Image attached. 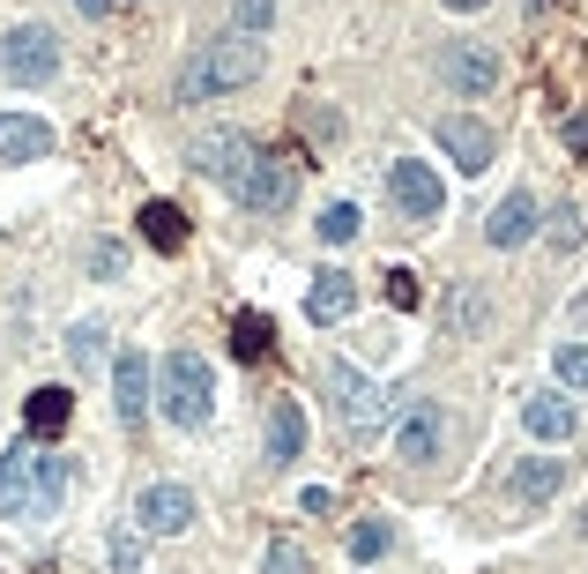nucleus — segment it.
I'll return each instance as SVG.
<instances>
[{
	"label": "nucleus",
	"mask_w": 588,
	"mask_h": 574,
	"mask_svg": "<svg viewBox=\"0 0 588 574\" xmlns=\"http://www.w3.org/2000/svg\"><path fill=\"white\" fill-rule=\"evenodd\" d=\"M60 499H68V455L60 448L16 441L0 455V515L8 523H46V515H60Z\"/></svg>",
	"instance_id": "1"
},
{
	"label": "nucleus",
	"mask_w": 588,
	"mask_h": 574,
	"mask_svg": "<svg viewBox=\"0 0 588 574\" xmlns=\"http://www.w3.org/2000/svg\"><path fill=\"white\" fill-rule=\"evenodd\" d=\"M261 76V38H209V46H195L187 60H179L172 76V105L179 112H195V105L209 98H231V90H246V82Z\"/></svg>",
	"instance_id": "2"
},
{
	"label": "nucleus",
	"mask_w": 588,
	"mask_h": 574,
	"mask_svg": "<svg viewBox=\"0 0 588 574\" xmlns=\"http://www.w3.org/2000/svg\"><path fill=\"white\" fill-rule=\"evenodd\" d=\"M298 150H253L246 157V172L231 179V201H239L246 217H283L306 187V165H291Z\"/></svg>",
	"instance_id": "3"
},
{
	"label": "nucleus",
	"mask_w": 588,
	"mask_h": 574,
	"mask_svg": "<svg viewBox=\"0 0 588 574\" xmlns=\"http://www.w3.org/2000/svg\"><path fill=\"white\" fill-rule=\"evenodd\" d=\"M157 403L172 410V425H209V410H217L209 358H201V350H172V358L157 366Z\"/></svg>",
	"instance_id": "4"
},
{
	"label": "nucleus",
	"mask_w": 588,
	"mask_h": 574,
	"mask_svg": "<svg viewBox=\"0 0 588 574\" xmlns=\"http://www.w3.org/2000/svg\"><path fill=\"white\" fill-rule=\"evenodd\" d=\"M328 403H336L343 441H372V433H380V418H388V396H380V388H372L350 358H336V366H328Z\"/></svg>",
	"instance_id": "5"
},
{
	"label": "nucleus",
	"mask_w": 588,
	"mask_h": 574,
	"mask_svg": "<svg viewBox=\"0 0 588 574\" xmlns=\"http://www.w3.org/2000/svg\"><path fill=\"white\" fill-rule=\"evenodd\" d=\"M0 76L23 82V90H46V82L60 76V38H52L46 23H16L0 38Z\"/></svg>",
	"instance_id": "6"
},
{
	"label": "nucleus",
	"mask_w": 588,
	"mask_h": 574,
	"mask_svg": "<svg viewBox=\"0 0 588 574\" xmlns=\"http://www.w3.org/2000/svg\"><path fill=\"white\" fill-rule=\"evenodd\" d=\"M432 142L447 150V165H455L462 179H477L491 157H499V135H491L477 112H447V120H432Z\"/></svg>",
	"instance_id": "7"
},
{
	"label": "nucleus",
	"mask_w": 588,
	"mask_h": 574,
	"mask_svg": "<svg viewBox=\"0 0 588 574\" xmlns=\"http://www.w3.org/2000/svg\"><path fill=\"white\" fill-rule=\"evenodd\" d=\"M440 448H447V410L432 396H410V410L395 425V455L425 471V463H440Z\"/></svg>",
	"instance_id": "8"
},
{
	"label": "nucleus",
	"mask_w": 588,
	"mask_h": 574,
	"mask_svg": "<svg viewBox=\"0 0 588 574\" xmlns=\"http://www.w3.org/2000/svg\"><path fill=\"white\" fill-rule=\"evenodd\" d=\"M440 82L455 98H485L491 82H499V52L477 46V38H455V46H440Z\"/></svg>",
	"instance_id": "9"
},
{
	"label": "nucleus",
	"mask_w": 588,
	"mask_h": 574,
	"mask_svg": "<svg viewBox=\"0 0 588 574\" xmlns=\"http://www.w3.org/2000/svg\"><path fill=\"white\" fill-rule=\"evenodd\" d=\"M388 195H395L402 217H417V225H425V217H440V201H447L425 157H395V165H388Z\"/></svg>",
	"instance_id": "10"
},
{
	"label": "nucleus",
	"mask_w": 588,
	"mask_h": 574,
	"mask_svg": "<svg viewBox=\"0 0 588 574\" xmlns=\"http://www.w3.org/2000/svg\"><path fill=\"white\" fill-rule=\"evenodd\" d=\"M246 157H253V142H246L239 127H217V135H201L195 150H187V165H195L201 179H217L223 195H231V179L246 172Z\"/></svg>",
	"instance_id": "11"
},
{
	"label": "nucleus",
	"mask_w": 588,
	"mask_h": 574,
	"mask_svg": "<svg viewBox=\"0 0 588 574\" xmlns=\"http://www.w3.org/2000/svg\"><path fill=\"white\" fill-rule=\"evenodd\" d=\"M149 380H157L149 350L127 344L120 358H112V410H120V425H142V418H149Z\"/></svg>",
	"instance_id": "12"
},
{
	"label": "nucleus",
	"mask_w": 588,
	"mask_h": 574,
	"mask_svg": "<svg viewBox=\"0 0 588 574\" xmlns=\"http://www.w3.org/2000/svg\"><path fill=\"white\" fill-rule=\"evenodd\" d=\"M187 523H195V493H187V485H149V493L134 499V530H142V537H179Z\"/></svg>",
	"instance_id": "13"
},
{
	"label": "nucleus",
	"mask_w": 588,
	"mask_h": 574,
	"mask_svg": "<svg viewBox=\"0 0 588 574\" xmlns=\"http://www.w3.org/2000/svg\"><path fill=\"white\" fill-rule=\"evenodd\" d=\"M537 225H544V209H537V195L521 187V195H507V201H499V209L485 217V239H491V247H521V239H529Z\"/></svg>",
	"instance_id": "14"
},
{
	"label": "nucleus",
	"mask_w": 588,
	"mask_h": 574,
	"mask_svg": "<svg viewBox=\"0 0 588 574\" xmlns=\"http://www.w3.org/2000/svg\"><path fill=\"white\" fill-rule=\"evenodd\" d=\"M0 157H8V165H38V157H52V127L30 120V112H0Z\"/></svg>",
	"instance_id": "15"
},
{
	"label": "nucleus",
	"mask_w": 588,
	"mask_h": 574,
	"mask_svg": "<svg viewBox=\"0 0 588 574\" xmlns=\"http://www.w3.org/2000/svg\"><path fill=\"white\" fill-rule=\"evenodd\" d=\"M350 306H358V284H350V269H320V276H313V291H306V321L336 328Z\"/></svg>",
	"instance_id": "16"
},
{
	"label": "nucleus",
	"mask_w": 588,
	"mask_h": 574,
	"mask_svg": "<svg viewBox=\"0 0 588 574\" xmlns=\"http://www.w3.org/2000/svg\"><path fill=\"white\" fill-rule=\"evenodd\" d=\"M298 455H306V410H298V396H283L269 410V463H276V471H291Z\"/></svg>",
	"instance_id": "17"
},
{
	"label": "nucleus",
	"mask_w": 588,
	"mask_h": 574,
	"mask_svg": "<svg viewBox=\"0 0 588 574\" xmlns=\"http://www.w3.org/2000/svg\"><path fill=\"white\" fill-rule=\"evenodd\" d=\"M142 239H149L157 254H179L187 239H195V225H187V209H179V201L157 195V201H142Z\"/></svg>",
	"instance_id": "18"
},
{
	"label": "nucleus",
	"mask_w": 588,
	"mask_h": 574,
	"mask_svg": "<svg viewBox=\"0 0 588 574\" xmlns=\"http://www.w3.org/2000/svg\"><path fill=\"white\" fill-rule=\"evenodd\" d=\"M68 418H74V396H68V388H30V403H23L30 441H60V433H68Z\"/></svg>",
	"instance_id": "19"
},
{
	"label": "nucleus",
	"mask_w": 588,
	"mask_h": 574,
	"mask_svg": "<svg viewBox=\"0 0 588 574\" xmlns=\"http://www.w3.org/2000/svg\"><path fill=\"white\" fill-rule=\"evenodd\" d=\"M521 425H529V441H574V425H581V410L566 396H529V410H521Z\"/></svg>",
	"instance_id": "20"
},
{
	"label": "nucleus",
	"mask_w": 588,
	"mask_h": 574,
	"mask_svg": "<svg viewBox=\"0 0 588 574\" xmlns=\"http://www.w3.org/2000/svg\"><path fill=\"white\" fill-rule=\"evenodd\" d=\"M559 485H566V455H521L515 463V499H529V507H544Z\"/></svg>",
	"instance_id": "21"
},
{
	"label": "nucleus",
	"mask_w": 588,
	"mask_h": 574,
	"mask_svg": "<svg viewBox=\"0 0 588 574\" xmlns=\"http://www.w3.org/2000/svg\"><path fill=\"white\" fill-rule=\"evenodd\" d=\"M269 344H276V328H269V314H253V306H239L231 314V358H269Z\"/></svg>",
	"instance_id": "22"
},
{
	"label": "nucleus",
	"mask_w": 588,
	"mask_h": 574,
	"mask_svg": "<svg viewBox=\"0 0 588 574\" xmlns=\"http://www.w3.org/2000/svg\"><path fill=\"white\" fill-rule=\"evenodd\" d=\"M68 358H74V374H104L112 358H104V328L98 321H74L68 328Z\"/></svg>",
	"instance_id": "23"
},
{
	"label": "nucleus",
	"mask_w": 588,
	"mask_h": 574,
	"mask_svg": "<svg viewBox=\"0 0 588 574\" xmlns=\"http://www.w3.org/2000/svg\"><path fill=\"white\" fill-rule=\"evenodd\" d=\"M358 225H366V217H358V201H328L313 231L328 239V247H350V239H358Z\"/></svg>",
	"instance_id": "24"
},
{
	"label": "nucleus",
	"mask_w": 588,
	"mask_h": 574,
	"mask_svg": "<svg viewBox=\"0 0 588 574\" xmlns=\"http://www.w3.org/2000/svg\"><path fill=\"white\" fill-rule=\"evenodd\" d=\"M388 545H395V523H388V515H366V523L350 530V560H380Z\"/></svg>",
	"instance_id": "25"
},
{
	"label": "nucleus",
	"mask_w": 588,
	"mask_h": 574,
	"mask_svg": "<svg viewBox=\"0 0 588 574\" xmlns=\"http://www.w3.org/2000/svg\"><path fill=\"white\" fill-rule=\"evenodd\" d=\"M551 374H559L566 388H588V344H559L551 350Z\"/></svg>",
	"instance_id": "26"
},
{
	"label": "nucleus",
	"mask_w": 588,
	"mask_h": 574,
	"mask_svg": "<svg viewBox=\"0 0 588 574\" xmlns=\"http://www.w3.org/2000/svg\"><path fill=\"white\" fill-rule=\"evenodd\" d=\"M231 16H239V38H269L276 0H231Z\"/></svg>",
	"instance_id": "27"
},
{
	"label": "nucleus",
	"mask_w": 588,
	"mask_h": 574,
	"mask_svg": "<svg viewBox=\"0 0 588 574\" xmlns=\"http://www.w3.org/2000/svg\"><path fill=\"white\" fill-rule=\"evenodd\" d=\"M417 299H425V276H417V269H388V306H395V314H410Z\"/></svg>",
	"instance_id": "28"
},
{
	"label": "nucleus",
	"mask_w": 588,
	"mask_h": 574,
	"mask_svg": "<svg viewBox=\"0 0 588 574\" xmlns=\"http://www.w3.org/2000/svg\"><path fill=\"white\" fill-rule=\"evenodd\" d=\"M90 276H127V247L120 239H90Z\"/></svg>",
	"instance_id": "29"
},
{
	"label": "nucleus",
	"mask_w": 588,
	"mask_h": 574,
	"mask_svg": "<svg viewBox=\"0 0 588 574\" xmlns=\"http://www.w3.org/2000/svg\"><path fill=\"white\" fill-rule=\"evenodd\" d=\"M485 314H491V306L477 299V291H455V306H447V321H455V328H485Z\"/></svg>",
	"instance_id": "30"
},
{
	"label": "nucleus",
	"mask_w": 588,
	"mask_h": 574,
	"mask_svg": "<svg viewBox=\"0 0 588 574\" xmlns=\"http://www.w3.org/2000/svg\"><path fill=\"white\" fill-rule=\"evenodd\" d=\"M104 552H112V567H134V560H142V530H112V545H104Z\"/></svg>",
	"instance_id": "31"
},
{
	"label": "nucleus",
	"mask_w": 588,
	"mask_h": 574,
	"mask_svg": "<svg viewBox=\"0 0 588 574\" xmlns=\"http://www.w3.org/2000/svg\"><path fill=\"white\" fill-rule=\"evenodd\" d=\"M551 247H581V209H551Z\"/></svg>",
	"instance_id": "32"
},
{
	"label": "nucleus",
	"mask_w": 588,
	"mask_h": 574,
	"mask_svg": "<svg viewBox=\"0 0 588 574\" xmlns=\"http://www.w3.org/2000/svg\"><path fill=\"white\" fill-rule=\"evenodd\" d=\"M261 574H306V552H298V545H269Z\"/></svg>",
	"instance_id": "33"
},
{
	"label": "nucleus",
	"mask_w": 588,
	"mask_h": 574,
	"mask_svg": "<svg viewBox=\"0 0 588 574\" xmlns=\"http://www.w3.org/2000/svg\"><path fill=\"white\" fill-rule=\"evenodd\" d=\"M566 150L588 157V112H574V120H566Z\"/></svg>",
	"instance_id": "34"
},
{
	"label": "nucleus",
	"mask_w": 588,
	"mask_h": 574,
	"mask_svg": "<svg viewBox=\"0 0 588 574\" xmlns=\"http://www.w3.org/2000/svg\"><path fill=\"white\" fill-rule=\"evenodd\" d=\"M306 135H320V142H328V135H336V112H320V105H306Z\"/></svg>",
	"instance_id": "35"
},
{
	"label": "nucleus",
	"mask_w": 588,
	"mask_h": 574,
	"mask_svg": "<svg viewBox=\"0 0 588 574\" xmlns=\"http://www.w3.org/2000/svg\"><path fill=\"white\" fill-rule=\"evenodd\" d=\"M74 8H82V16H104V8H112V0H74Z\"/></svg>",
	"instance_id": "36"
},
{
	"label": "nucleus",
	"mask_w": 588,
	"mask_h": 574,
	"mask_svg": "<svg viewBox=\"0 0 588 574\" xmlns=\"http://www.w3.org/2000/svg\"><path fill=\"white\" fill-rule=\"evenodd\" d=\"M447 8H455V16H469V8H485V0H447Z\"/></svg>",
	"instance_id": "37"
},
{
	"label": "nucleus",
	"mask_w": 588,
	"mask_h": 574,
	"mask_svg": "<svg viewBox=\"0 0 588 574\" xmlns=\"http://www.w3.org/2000/svg\"><path fill=\"white\" fill-rule=\"evenodd\" d=\"M581 537H588V515H581Z\"/></svg>",
	"instance_id": "38"
}]
</instances>
